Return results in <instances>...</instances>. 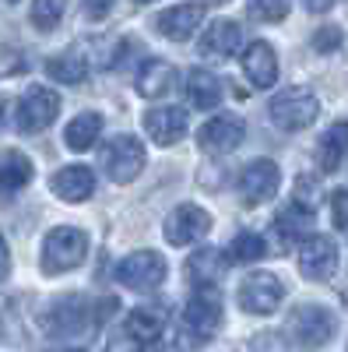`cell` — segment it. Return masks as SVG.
I'll return each instance as SVG.
<instances>
[{
  "mask_svg": "<svg viewBox=\"0 0 348 352\" xmlns=\"http://www.w3.org/2000/svg\"><path fill=\"white\" fill-rule=\"evenodd\" d=\"M222 324V296L218 289H197L190 303L183 307V320H180V331H176V349L180 352H194L205 342H211V335Z\"/></svg>",
  "mask_w": 348,
  "mask_h": 352,
  "instance_id": "1",
  "label": "cell"
},
{
  "mask_svg": "<svg viewBox=\"0 0 348 352\" xmlns=\"http://www.w3.org/2000/svg\"><path fill=\"white\" fill-rule=\"evenodd\" d=\"M113 307H120L116 300H102L99 307H92L89 300L81 296H64L49 307V314L43 317V324L49 335H84L89 328H95L106 314H113Z\"/></svg>",
  "mask_w": 348,
  "mask_h": 352,
  "instance_id": "2",
  "label": "cell"
},
{
  "mask_svg": "<svg viewBox=\"0 0 348 352\" xmlns=\"http://www.w3.org/2000/svg\"><path fill=\"white\" fill-rule=\"evenodd\" d=\"M89 257V232L74 226H56L43 240V272L46 275H64L74 272L78 264Z\"/></svg>",
  "mask_w": 348,
  "mask_h": 352,
  "instance_id": "3",
  "label": "cell"
},
{
  "mask_svg": "<svg viewBox=\"0 0 348 352\" xmlns=\"http://www.w3.org/2000/svg\"><path fill=\"white\" fill-rule=\"evenodd\" d=\"M165 328V314L152 307H137L124 317V324L116 328L106 342V352H144Z\"/></svg>",
  "mask_w": 348,
  "mask_h": 352,
  "instance_id": "4",
  "label": "cell"
},
{
  "mask_svg": "<svg viewBox=\"0 0 348 352\" xmlns=\"http://www.w3.org/2000/svg\"><path fill=\"white\" fill-rule=\"evenodd\" d=\"M334 328H338V317L327 307H321V303H303V307H296L292 314H288V320H285L288 338H292L296 345H303V349L327 345L331 335H334Z\"/></svg>",
  "mask_w": 348,
  "mask_h": 352,
  "instance_id": "5",
  "label": "cell"
},
{
  "mask_svg": "<svg viewBox=\"0 0 348 352\" xmlns=\"http://www.w3.org/2000/svg\"><path fill=\"white\" fill-rule=\"evenodd\" d=\"M316 116H321V102L303 85H288L285 92H278L271 99V120L281 131H292V134L306 131V127H313Z\"/></svg>",
  "mask_w": 348,
  "mask_h": 352,
  "instance_id": "6",
  "label": "cell"
},
{
  "mask_svg": "<svg viewBox=\"0 0 348 352\" xmlns=\"http://www.w3.org/2000/svg\"><path fill=\"white\" fill-rule=\"evenodd\" d=\"M102 169L113 184H130L144 169V144L130 134H116L102 148Z\"/></svg>",
  "mask_w": 348,
  "mask_h": 352,
  "instance_id": "7",
  "label": "cell"
},
{
  "mask_svg": "<svg viewBox=\"0 0 348 352\" xmlns=\"http://www.w3.org/2000/svg\"><path fill=\"white\" fill-rule=\"evenodd\" d=\"M116 282L134 292H152L165 282V261L155 250H137L116 264Z\"/></svg>",
  "mask_w": 348,
  "mask_h": 352,
  "instance_id": "8",
  "label": "cell"
},
{
  "mask_svg": "<svg viewBox=\"0 0 348 352\" xmlns=\"http://www.w3.org/2000/svg\"><path fill=\"white\" fill-rule=\"evenodd\" d=\"M56 113H60V96L46 85H32L18 102V131L39 134L56 120Z\"/></svg>",
  "mask_w": 348,
  "mask_h": 352,
  "instance_id": "9",
  "label": "cell"
},
{
  "mask_svg": "<svg viewBox=\"0 0 348 352\" xmlns=\"http://www.w3.org/2000/svg\"><path fill=\"white\" fill-rule=\"evenodd\" d=\"M281 296H285V285L278 282V275L271 272H253L243 278L240 285V307L246 314H260V317H268L281 307Z\"/></svg>",
  "mask_w": 348,
  "mask_h": 352,
  "instance_id": "10",
  "label": "cell"
},
{
  "mask_svg": "<svg viewBox=\"0 0 348 352\" xmlns=\"http://www.w3.org/2000/svg\"><path fill=\"white\" fill-rule=\"evenodd\" d=\"M243 134H246V124L240 120V116L222 113V116H215V120H208L197 131V144L208 155H229L243 144Z\"/></svg>",
  "mask_w": 348,
  "mask_h": 352,
  "instance_id": "11",
  "label": "cell"
},
{
  "mask_svg": "<svg viewBox=\"0 0 348 352\" xmlns=\"http://www.w3.org/2000/svg\"><path fill=\"white\" fill-rule=\"evenodd\" d=\"M281 173L271 159H253L243 173H240V194L246 204H268L278 194Z\"/></svg>",
  "mask_w": 348,
  "mask_h": 352,
  "instance_id": "12",
  "label": "cell"
},
{
  "mask_svg": "<svg viewBox=\"0 0 348 352\" xmlns=\"http://www.w3.org/2000/svg\"><path fill=\"white\" fill-rule=\"evenodd\" d=\"M211 229V215L197 204H180L176 212L165 219V240L172 247H187V243H197L200 236H208Z\"/></svg>",
  "mask_w": 348,
  "mask_h": 352,
  "instance_id": "13",
  "label": "cell"
},
{
  "mask_svg": "<svg viewBox=\"0 0 348 352\" xmlns=\"http://www.w3.org/2000/svg\"><path fill=\"white\" fill-rule=\"evenodd\" d=\"M338 268V247L331 236H313L299 247V272L310 278V282H327Z\"/></svg>",
  "mask_w": 348,
  "mask_h": 352,
  "instance_id": "14",
  "label": "cell"
},
{
  "mask_svg": "<svg viewBox=\"0 0 348 352\" xmlns=\"http://www.w3.org/2000/svg\"><path fill=\"white\" fill-rule=\"evenodd\" d=\"M205 14H208V4H176V8H165V11L155 18V25H159V32H162L165 39L183 43V39H190L197 28H200Z\"/></svg>",
  "mask_w": 348,
  "mask_h": 352,
  "instance_id": "15",
  "label": "cell"
},
{
  "mask_svg": "<svg viewBox=\"0 0 348 352\" xmlns=\"http://www.w3.org/2000/svg\"><path fill=\"white\" fill-rule=\"evenodd\" d=\"M144 131L155 144H176L187 134V109L180 106H155L144 113Z\"/></svg>",
  "mask_w": 348,
  "mask_h": 352,
  "instance_id": "16",
  "label": "cell"
},
{
  "mask_svg": "<svg viewBox=\"0 0 348 352\" xmlns=\"http://www.w3.org/2000/svg\"><path fill=\"white\" fill-rule=\"evenodd\" d=\"M243 74L250 78L253 88H271L278 81V56H275L271 43L257 39V43L246 46V53H243Z\"/></svg>",
  "mask_w": 348,
  "mask_h": 352,
  "instance_id": "17",
  "label": "cell"
},
{
  "mask_svg": "<svg viewBox=\"0 0 348 352\" xmlns=\"http://www.w3.org/2000/svg\"><path fill=\"white\" fill-rule=\"evenodd\" d=\"M92 190H95V173L89 166H64L60 173L53 176V194L71 201V204L89 201Z\"/></svg>",
  "mask_w": 348,
  "mask_h": 352,
  "instance_id": "18",
  "label": "cell"
},
{
  "mask_svg": "<svg viewBox=\"0 0 348 352\" xmlns=\"http://www.w3.org/2000/svg\"><path fill=\"white\" fill-rule=\"evenodd\" d=\"M36 176V166L21 152H4L0 155V197H14L21 194Z\"/></svg>",
  "mask_w": 348,
  "mask_h": 352,
  "instance_id": "19",
  "label": "cell"
},
{
  "mask_svg": "<svg viewBox=\"0 0 348 352\" xmlns=\"http://www.w3.org/2000/svg\"><path fill=\"white\" fill-rule=\"evenodd\" d=\"M240 46V25L229 21V18H218L211 21L205 32H200V53L211 56V60H222V56H232Z\"/></svg>",
  "mask_w": 348,
  "mask_h": 352,
  "instance_id": "20",
  "label": "cell"
},
{
  "mask_svg": "<svg viewBox=\"0 0 348 352\" xmlns=\"http://www.w3.org/2000/svg\"><path fill=\"white\" fill-rule=\"evenodd\" d=\"M225 268H229V261H225V254H222L218 247H200V250H194V254L187 257V278H190L194 285H200V289H211L215 278H218Z\"/></svg>",
  "mask_w": 348,
  "mask_h": 352,
  "instance_id": "21",
  "label": "cell"
},
{
  "mask_svg": "<svg viewBox=\"0 0 348 352\" xmlns=\"http://www.w3.org/2000/svg\"><path fill=\"white\" fill-rule=\"evenodd\" d=\"M275 229L285 243H306L313 236V212L303 208V204L288 201L285 208L275 215Z\"/></svg>",
  "mask_w": 348,
  "mask_h": 352,
  "instance_id": "22",
  "label": "cell"
},
{
  "mask_svg": "<svg viewBox=\"0 0 348 352\" xmlns=\"http://www.w3.org/2000/svg\"><path fill=\"white\" fill-rule=\"evenodd\" d=\"M176 85V67L169 60H144V67L137 71V92L144 99H162L172 92Z\"/></svg>",
  "mask_w": 348,
  "mask_h": 352,
  "instance_id": "23",
  "label": "cell"
},
{
  "mask_svg": "<svg viewBox=\"0 0 348 352\" xmlns=\"http://www.w3.org/2000/svg\"><path fill=\"white\" fill-rule=\"evenodd\" d=\"M345 155H348V120H338L316 144V166H321V173H338Z\"/></svg>",
  "mask_w": 348,
  "mask_h": 352,
  "instance_id": "24",
  "label": "cell"
},
{
  "mask_svg": "<svg viewBox=\"0 0 348 352\" xmlns=\"http://www.w3.org/2000/svg\"><path fill=\"white\" fill-rule=\"evenodd\" d=\"M89 67H92V60L78 46L60 53V56H53V60H46V74L53 81H64V85H81L84 78H89Z\"/></svg>",
  "mask_w": 348,
  "mask_h": 352,
  "instance_id": "25",
  "label": "cell"
},
{
  "mask_svg": "<svg viewBox=\"0 0 348 352\" xmlns=\"http://www.w3.org/2000/svg\"><path fill=\"white\" fill-rule=\"evenodd\" d=\"M187 99L197 106V109H215L222 102V81L211 74V71H200L194 67L187 74Z\"/></svg>",
  "mask_w": 348,
  "mask_h": 352,
  "instance_id": "26",
  "label": "cell"
},
{
  "mask_svg": "<svg viewBox=\"0 0 348 352\" xmlns=\"http://www.w3.org/2000/svg\"><path fill=\"white\" fill-rule=\"evenodd\" d=\"M99 134H102V116L99 113H81V116H74V120L67 124L64 141H67L71 152H89L92 144L99 141Z\"/></svg>",
  "mask_w": 348,
  "mask_h": 352,
  "instance_id": "27",
  "label": "cell"
},
{
  "mask_svg": "<svg viewBox=\"0 0 348 352\" xmlns=\"http://www.w3.org/2000/svg\"><path fill=\"white\" fill-rule=\"evenodd\" d=\"M264 254H268L264 236H257V232H240V236L229 243L225 261H229V264H250V261H260Z\"/></svg>",
  "mask_w": 348,
  "mask_h": 352,
  "instance_id": "28",
  "label": "cell"
},
{
  "mask_svg": "<svg viewBox=\"0 0 348 352\" xmlns=\"http://www.w3.org/2000/svg\"><path fill=\"white\" fill-rule=\"evenodd\" d=\"M28 14H32V25L39 28V32H53L64 18V4H56V0H36Z\"/></svg>",
  "mask_w": 348,
  "mask_h": 352,
  "instance_id": "29",
  "label": "cell"
},
{
  "mask_svg": "<svg viewBox=\"0 0 348 352\" xmlns=\"http://www.w3.org/2000/svg\"><path fill=\"white\" fill-rule=\"evenodd\" d=\"M246 14L253 21H281L288 18V4H246Z\"/></svg>",
  "mask_w": 348,
  "mask_h": 352,
  "instance_id": "30",
  "label": "cell"
},
{
  "mask_svg": "<svg viewBox=\"0 0 348 352\" xmlns=\"http://www.w3.org/2000/svg\"><path fill=\"white\" fill-rule=\"evenodd\" d=\"M338 46H341V28H334V25H324L313 36V50H321V53H334Z\"/></svg>",
  "mask_w": 348,
  "mask_h": 352,
  "instance_id": "31",
  "label": "cell"
},
{
  "mask_svg": "<svg viewBox=\"0 0 348 352\" xmlns=\"http://www.w3.org/2000/svg\"><path fill=\"white\" fill-rule=\"evenodd\" d=\"M331 212H334V226L338 229H348V190H334L331 194Z\"/></svg>",
  "mask_w": 348,
  "mask_h": 352,
  "instance_id": "32",
  "label": "cell"
},
{
  "mask_svg": "<svg viewBox=\"0 0 348 352\" xmlns=\"http://www.w3.org/2000/svg\"><path fill=\"white\" fill-rule=\"evenodd\" d=\"M11 275V250H8V240L0 236V282Z\"/></svg>",
  "mask_w": 348,
  "mask_h": 352,
  "instance_id": "33",
  "label": "cell"
},
{
  "mask_svg": "<svg viewBox=\"0 0 348 352\" xmlns=\"http://www.w3.org/2000/svg\"><path fill=\"white\" fill-rule=\"evenodd\" d=\"M113 8L109 4H84V14H89V18H102V14H109Z\"/></svg>",
  "mask_w": 348,
  "mask_h": 352,
  "instance_id": "34",
  "label": "cell"
},
{
  "mask_svg": "<svg viewBox=\"0 0 348 352\" xmlns=\"http://www.w3.org/2000/svg\"><path fill=\"white\" fill-rule=\"evenodd\" d=\"M306 11L310 14H324V11H331V4H306Z\"/></svg>",
  "mask_w": 348,
  "mask_h": 352,
  "instance_id": "35",
  "label": "cell"
},
{
  "mask_svg": "<svg viewBox=\"0 0 348 352\" xmlns=\"http://www.w3.org/2000/svg\"><path fill=\"white\" fill-rule=\"evenodd\" d=\"M0 120H4V96H0Z\"/></svg>",
  "mask_w": 348,
  "mask_h": 352,
  "instance_id": "36",
  "label": "cell"
},
{
  "mask_svg": "<svg viewBox=\"0 0 348 352\" xmlns=\"http://www.w3.org/2000/svg\"><path fill=\"white\" fill-rule=\"evenodd\" d=\"M56 352H81V349H56Z\"/></svg>",
  "mask_w": 348,
  "mask_h": 352,
  "instance_id": "37",
  "label": "cell"
}]
</instances>
